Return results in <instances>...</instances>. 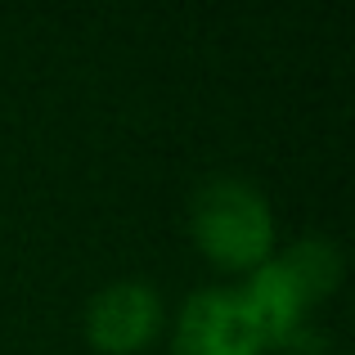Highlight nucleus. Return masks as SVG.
I'll list each match as a JSON object with an SVG mask.
<instances>
[{
  "instance_id": "nucleus-1",
  "label": "nucleus",
  "mask_w": 355,
  "mask_h": 355,
  "mask_svg": "<svg viewBox=\"0 0 355 355\" xmlns=\"http://www.w3.org/2000/svg\"><path fill=\"white\" fill-rule=\"evenodd\" d=\"M189 234L193 248L230 275H252L279 252L275 207L243 175H211L198 184L189 202Z\"/></svg>"
},
{
  "instance_id": "nucleus-2",
  "label": "nucleus",
  "mask_w": 355,
  "mask_h": 355,
  "mask_svg": "<svg viewBox=\"0 0 355 355\" xmlns=\"http://www.w3.org/2000/svg\"><path fill=\"white\" fill-rule=\"evenodd\" d=\"M338 284H342V252L329 239H302L293 248L275 252L261 270H252L239 293L266 347H284Z\"/></svg>"
},
{
  "instance_id": "nucleus-3",
  "label": "nucleus",
  "mask_w": 355,
  "mask_h": 355,
  "mask_svg": "<svg viewBox=\"0 0 355 355\" xmlns=\"http://www.w3.org/2000/svg\"><path fill=\"white\" fill-rule=\"evenodd\" d=\"M257 320L239 288H198L184 297L171 333V355H266Z\"/></svg>"
},
{
  "instance_id": "nucleus-4",
  "label": "nucleus",
  "mask_w": 355,
  "mask_h": 355,
  "mask_svg": "<svg viewBox=\"0 0 355 355\" xmlns=\"http://www.w3.org/2000/svg\"><path fill=\"white\" fill-rule=\"evenodd\" d=\"M166 306L148 279H117L86 302V342L95 355H139L157 342Z\"/></svg>"
}]
</instances>
